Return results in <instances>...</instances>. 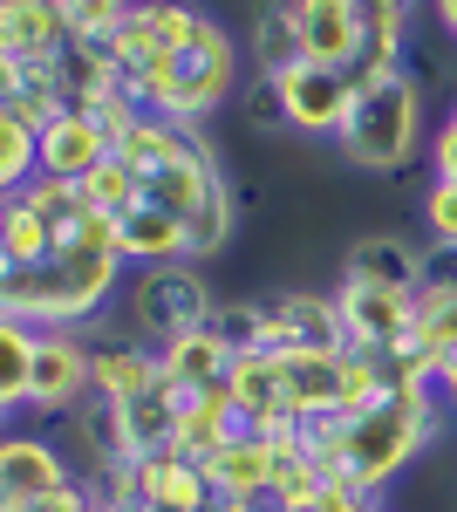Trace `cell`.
I'll return each instance as SVG.
<instances>
[{
  "label": "cell",
  "instance_id": "cell-1",
  "mask_svg": "<svg viewBox=\"0 0 457 512\" xmlns=\"http://www.w3.org/2000/svg\"><path fill=\"white\" fill-rule=\"evenodd\" d=\"M444 417L451 410H444L437 383H403V390H382L362 410H335V417L307 424V451L328 465L335 485H355V492L382 499L444 437Z\"/></svg>",
  "mask_w": 457,
  "mask_h": 512
},
{
  "label": "cell",
  "instance_id": "cell-2",
  "mask_svg": "<svg viewBox=\"0 0 457 512\" xmlns=\"http://www.w3.org/2000/svg\"><path fill=\"white\" fill-rule=\"evenodd\" d=\"M130 260L116 253V239L89 246H55L35 267H0V315L28 321V328H96L123 301Z\"/></svg>",
  "mask_w": 457,
  "mask_h": 512
},
{
  "label": "cell",
  "instance_id": "cell-3",
  "mask_svg": "<svg viewBox=\"0 0 457 512\" xmlns=\"http://www.w3.org/2000/svg\"><path fill=\"white\" fill-rule=\"evenodd\" d=\"M226 103H239V41H232V28L219 14H205V21L191 28L185 48L164 55V69H157L151 89H144V110L205 130Z\"/></svg>",
  "mask_w": 457,
  "mask_h": 512
},
{
  "label": "cell",
  "instance_id": "cell-4",
  "mask_svg": "<svg viewBox=\"0 0 457 512\" xmlns=\"http://www.w3.org/2000/svg\"><path fill=\"white\" fill-rule=\"evenodd\" d=\"M335 151H342L355 171H376V178L403 171V164L423 151V89H417V76L396 69V76H382V82H362L342 137H335Z\"/></svg>",
  "mask_w": 457,
  "mask_h": 512
},
{
  "label": "cell",
  "instance_id": "cell-5",
  "mask_svg": "<svg viewBox=\"0 0 457 512\" xmlns=\"http://www.w3.org/2000/svg\"><path fill=\"white\" fill-rule=\"evenodd\" d=\"M219 315L212 280L198 274V260H171V267H130L123 280V321L130 335H144L151 349H171L185 335H205Z\"/></svg>",
  "mask_w": 457,
  "mask_h": 512
},
{
  "label": "cell",
  "instance_id": "cell-6",
  "mask_svg": "<svg viewBox=\"0 0 457 512\" xmlns=\"http://www.w3.org/2000/svg\"><path fill=\"white\" fill-rule=\"evenodd\" d=\"M198 21H205V7H191V0H137V7H130V21L110 35L116 76L144 96L151 76L164 69V55H171V48H185Z\"/></svg>",
  "mask_w": 457,
  "mask_h": 512
},
{
  "label": "cell",
  "instance_id": "cell-7",
  "mask_svg": "<svg viewBox=\"0 0 457 512\" xmlns=\"http://www.w3.org/2000/svg\"><path fill=\"white\" fill-rule=\"evenodd\" d=\"M96 396V342L89 328H41L35 342V383H28V410L35 417H69Z\"/></svg>",
  "mask_w": 457,
  "mask_h": 512
},
{
  "label": "cell",
  "instance_id": "cell-8",
  "mask_svg": "<svg viewBox=\"0 0 457 512\" xmlns=\"http://www.w3.org/2000/svg\"><path fill=\"white\" fill-rule=\"evenodd\" d=\"M273 96H280V117L301 137H342L348 110H355V76L348 69H328V62H301L287 76H267Z\"/></svg>",
  "mask_w": 457,
  "mask_h": 512
},
{
  "label": "cell",
  "instance_id": "cell-9",
  "mask_svg": "<svg viewBox=\"0 0 457 512\" xmlns=\"http://www.w3.org/2000/svg\"><path fill=\"white\" fill-rule=\"evenodd\" d=\"M76 478L82 472H76V458L62 451V437L28 431V424H14L0 437V506H35L48 492H69Z\"/></svg>",
  "mask_w": 457,
  "mask_h": 512
},
{
  "label": "cell",
  "instance_id": "cell-10",
  "mask_svg": "<svg viewBox=\"0 0 457 512\" xmlns=\"http://www.w3.org/2000/svg\"><path fill=\"white\" fill-rule=\"evenodd\" d=\"M335 301H342V335L348 349H396L417 335V294L410 287H369V280H335Z\"/></svg>",
  "mask_w": 457,
  "mask_h": 512
},
{
  "label": "cell",
  "instance_id": "cell-11",
  "mask_svg": "<svg viewBox=\"0 0 457 512\" xmlns=\"http://www.w3.org/2000/svg\"><path fill=\"white\" fill-rule=\"evenodd\" d=\"M267 301V349L260 355H294V349H348L342 335V301L314 287H280Z\"/></svg>",
  "mask_w": 457,
  "mask_h": 512
},
{
  "label": "cell",
  "instance_id": "cell-12",
  "mask_svg": "<svg viewBox=\"0 0 457 512\" xmlns=\"http://www.w3.org/2000/svg\"><path fill=\"white\" fill-rule=\"evenodd\" d=\"M301 431H246L232 437L226 451L205 465L212 472V485L226 492V499H246V506H260L267 512V499H273V485H280V465H287V444H294Z\"/></svg>",
  "mask_w": 457,
  "mask_h": 512
},
{
  "label": "cell",
  "instance_id": "cell-13",
  "mask_svg": "<svg viewBox=\"0 0 457 512\" xmlns=\"http://www.w3.org/2000/svg\"><path fill=\"white\" fill-rule=\"evenodd\" d=\"M232 369H239V355L205 328V335H185V342L164 349V390H171L178 410H191V403L232 396Z\"/></svg>",
  "mask_w": 457,
  "mask_h": 512
},
{
  "label": "cell",
  "instance_id": "cell-14",
  "mask_svg": "<svg viewBox=\"0 0 457 512\" xmlns=\"http://www.w3.org/2000/svg\"><path fill=\"white\" fill-rule=\"evenodd\" d=\"M89 342H96V396H110V403H130V396H151L164 390V349H151L144 335H103V328H89Z\"/></svg>",
  "mask_w": 457,
  "mask_h": 512
},
{
  "label": "cell",
  "instance_id": "cell-15",
  "mask_svg": "<svg viewBox=\"0 0 457 512\" xmlns=\"http://www.w3.org/2000/svg\"><path fill=\"white\" fill-rule=\"evenodd\" d=\"M62 451L76 458L82 478L116 472V465H137V458H130V437H123V410H116L110 396H89L82 410L62 417Z\"/></svg>",
  "mask_w": 457,
  "mask_h": 512
},
{
  "label": "cell",
  "instance_id": "cell-16",
  "mask_svg": "<svg viewBox=\"0 0 457 512\" xmlns=\"http://www.w3.org/2000/svg\"><path fill=\"white\" fill-rule=\"evenodd\" d=\"M76 48L55 0H0V62H62Z\"/></svg>",
  "mask_w": 457,
  "mask_h": 512
},
{
  "label": "cell",
  "instance_id": "cell-17",
  "mask_svg": "<svg viewBox=\"0 0 457 512\" xmlns=\"http://www.w3.org/2000/svg\"><path fill=\"white\" fill-rule=\"evenodd\" d=\"M116 144L103 137V123L82 117V110H62V117L41 130V171L48 178H69V185H82L96 164H110Z\"/></svg>",
  "mask_w": 457,
  "mask_h": 512
},
{
  "label": "cell",
  "instance_id": "cell-18",
  "mask_svg": "<svg viewBox=\"0 0 457 512\" xmlns=\"http://www.w3.org/2000/svg\"><path fill=\"white\" fill-rule=\"evenodd\" d=\"M137 492H144V512H198V506L219 499L212 472H205L198 458H178V451L144 458V465H137Z\"/></svg>",
  "mask_w": 457,
  "mask_h": 512
},
{
  "label": "cell",
  "instance_id": "cell-19",
  "mask_svg": "<svg viewBox=\"0 0 457 512\" xmlns=\"http://www.w3.org/2000/svg\"><path fill=\"white\" fill-rule=\"evenodd\" d=\"M0 110L21 123H48L69 110V89H62V62H0Z\"/></svg>",
  "mask_w": 457,
  "mask_h": 512
},
{
  "label": "cell",
  "instance_id": "cell-20",
  "mask_svg": "<svg viewBox=\"0 0 457 512\" xmlns=\"http://www.w3.org/2000/svg\"><path fill=\"white\" fill-rule=\"evenodd\" d=\"M110 239H116V253H123L130 267H171V260H191L185 226H178L171 212L144 205V198H137L123 219H110Z\"/></svg>",
  "mask_w": 457,
  "mask_h": 512
},
{
  "label": "cell",
  "instance_id": "cell-21",
  "mask_svg": "<svg viewBox=\"0 0 457 512\" xmlns=\"http://www.w3.org/2000/svg\"><path fill=\"white\" fill-rule=\"evenodd\" d=\"M342 280H369V287H410L423 280V246H410L403 233H362L342 253Z\"/></svg>",
  "mask_w": 457,
  "mask_h": 512
},
{
  "label": "cell",
  "instance_id": "cell-22",
  "mask_svg": "<svg viewBox=\"0 0 457 512\" xmlns=\"http://www.w3.org/2000/svg\"><path fill=\"white\" fill-rule=\"evenodd\" d=\"M294 14H301L307 62L348 69L362 55V14H355V0H294Z\"/></svg>",
  "mask_w": 457,
  "mask_h": 512
},
{
  "label": "cell",
  "instance_id": "cell-23",
  "mask_svg": "<svg viewBox=\"0 0 457 512\" xmlns=\"http://www.w3.org/2000/svg\"><path fill=\"white\" fill-rule=\"evenodd\" d=\"M246 55H253V76H287V69H301L307 41H301V14H294V0H260Z\"/></svg>",
  "mask_w": 457,
  "mask_h": 512
},
{
  "label": "cell",
  "instance_id": "cell-24",
  "mask_svg": "<svg viewBox=\"0 0 457 512\" xmlns=\"http://www.w3.org/2000/svg\"><path fill=\"white\" fill-rule=\"evenodd\" d=\"M35 342L41 328L0 315V410L7 417H28V383H35Z\"/></svg>",
  "mask_w": 457,
  "mask_h": 512
},
{
  "label": "cell",
  "instance_id": "cell-25",
  "mask_svg": "<svg viewBox=\"0 0 457 512\" xmlns=\"http://www.w3.org/2000/svg\"><path fill=\"white\" fill-rule=\"evenodd\" d=\"M55 253V233L41 226V212L21 192L0 198V267H35Z\"/></svg>",
  "mask_w": 457,
  "mask_h": 512
},
{
  "label": "cell",
  "instance_id": "cell-26",
  "mask_svg": "<svg viewBox=\"0 0 457 512\" xmlns=\"http://www.w3.org/2000/svg\"><path fill=\"white\" fill-rule=\"evenodd\" d=\"M417 342L437 362V376L457 369V294L444 287H417Z\"/></svg>",
  "mask_w": 457,
  "mask_h": 512
},
{
  "label": "cell",
  "instance_id": "cell-27",
  "mask_svg": "<svg viewBox=\"0 0 457 512\" xmlns=\"http://www.w3.org/2000/svg\"><path fill=\"white\" fill-rule=\"evenodd\" d=\"M41 178V130L0 110V198Z\"/></svg>",
  "mask_w": 457,
  "mask_h": 512
},
{
  "label": "cell",
  "instance_id": "cell-28",
  "mask_svg": "<svg viewBox=\"0 0 457 512\" xmlns=\"http://www.w3.org/2000/svg\"><path fill=\"white\" fill-rule=\"evenodd\" d=\"M212 335H219L232 355H260L267 349V301H260V294H232V301H219Z\"/></svg>",
  "mask_w": 457,
  "mask_h": 512
},
{
  "label": "cell",
  "instance_id": "cell-29",
  "mask_svg": "<svg viewBox=\"0 0 457 512\" xmlns=\"http://www.w3.org/2000/svg\"><path fill=\"white\" fill-rule=\"evenodd\" d=\"M82 198H89L103 219H123V212L144 198V185H137V171H130L123 158H110V164H96V171L82 178Z\"/></svg>",
  "mask_w": 457,
  "mask_h": 512
},
{
  "label": "cell",
  "instance_id": "cell-30",
  "mask_svg": "<svg viewBox=\"0 0 457 512\" xmlns=\"http://www.w3.org/2000/svg\"><path fill=\"white\" fill-rule=\"evenodd\" d=\"M62 7V21H69V35L76 41H110L123 21H130V7L137 0H55Z\"/></svg>",
  "mask_w": 457,
  "mask_h": 512
},
{
  "label": "cell",
  "instance_id": "cell-31",
  "mask_svg": "<svg viewBox=\"0 0 457 512\" xmlns=\"http://www.w3.org/2000/svg\"><path fill=\"white\" fill-rule=\"evenodd\" d=\"M423 226H430L437 246H457V178L430 171V185H423Z\"/></svg>",
  "mask_w": 457,
  "mask_h": 512
},
{
  "label": "cell",
  "instance_id": "cell-32",
  "mask_svg": "<svg viewBox=\"0 0 457 512\" xmlns=\"http://www.w3.org/2000/svg\"><path fill=\"white\" fill-rule=\"evenodd\" d=\"M0 512H103V499L76 478L69 492H48V499H35V506H0Z\"/></svg>",
  "mask_w": 457,
  "mask_h": 512
},
{
  "label": "cell",
  "instance_id": "cell-33",
  "mask_svg": "<svg viewBox=\"0 0 457 512\" xmlns=\"http://www.w3.org/2000/svg\"><path fill=\"white\" fill-rule=\"evenodd\" d=\"M314 512H382L369 492H355V485H328L321 499H314Z\"/></svg>",
  "mask_w": 457,
  "mask_h": 512
},
{
  "label": "cell",
  "instance_id": "cell-34",
  "mask_svg": "<svg viewBox=\"0 0 457 512\" xmlns=\"http://www.w3.org/2000/svg\"><path fill=\"white\" fill-rule=\"evenodd\" d=\"M430 164H437V178H457V117L437 123V144H430Z\"/></svg>",
  "mask_w": 457,
  "mask_h": 512
},
{
  "label": "cell",
  "instance_id": "cell-35",
  "mask_svg": "<svg viewBox=\"0 0 457 512\" xmlns=\"http://www.w3.org/2000/svg\"><path fill=\"white\" fill-rule=\"evenodd\" d=\"M437 396H444V410L457 417V369H444V376H437Z\"/></svg>",
  "mask_w": 457,
  "mask_h": 512
},
{
  "label": "cell",
  "instance_id": "cell-36",
  "mask_svg": "<svg viewBox=\"0 0 457 512\" xmlns=\"http://www.w3.org/2000/svg\"><path fill=\"white\" fill-rule=\"evenodd\" d=\"M437 21H444V35L457 41V0H437Z\"/></svg>",
  "mask_w": 457,
  "mask_h": 512
},
{
  "label": "cell",
  "instance_id": "cell-37",
  "mask_svg": "<svg viewBox=\"0 0 457 512\" xmlns=\"http://www.w3.org/2000/svg\"><path fill=\"white\" fill-rule=\"evenodd\" d=\"M451 117H457V103H451Z\"/></svg>",
  "mask_w": 457,
  "mask_h": 512
}]
</instances>
